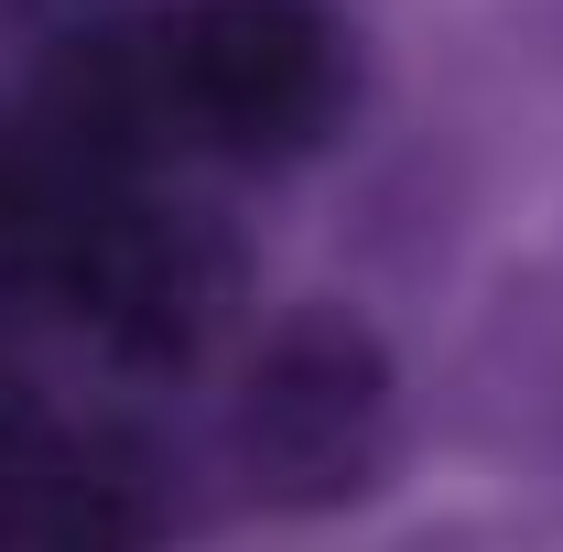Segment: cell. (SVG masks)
Here are the masks:
<instances>
[{
  "instance_id": "3",
  "label": "cell",
  "mask_w": 563,
  "mask_h": 552,
  "mask_svg": "<svg viewBox=\"0 0 563 552\" xmlns=\"http://www.w3.org/2000/svg\"><path fill=\"white\" fill-rule=\"evenodd\" d=\"M379 444H390L379 336L336 303L282 314L239 368V466H250V487L282 498V509H336L379 477Z\"/></svg>"
},
{
  "instance_id": "1",
  "label": "cell",
  "mask_w": 563,
  "mask_h": 552,
  "mask_svg": "<svg viewBox=\"0 0 563 552\" xmlns=\"http://www.w3.org/2000/svg\"><path fill=\"white\" fill-rule=\"evenodd\" d=\"M11 281L44 292L55 314H76L120 368L174 379V368H196V357L228 346L239 303H250V250L228 239L217 207H185V196L120 174V185H87L11 261Z\"/></svg>"
},
{
  "instance_id": "6",
  "label": "cell",
  "mask_w": 563,
  "mask_h": 552,
  "mask_svg": "<svg viewBox=\"0 0 563 552\" xmlns=\"http://www.w3.org/2000/svg\"><path fill=\"white\" fill-rule=\"evenodd\" d=\"M0 163H11V98H0Z\"/></svg>"
},
{
  "instance_id": "4",
  "label": "cell",
  "mask_w": 563,
  "mask_h": 552,
  "mask_svg": "<svg viewBox=\"0 0 563 552\" xmlns=\"http://www.w3.org/2000/svg\"><path fill=\"white\" fill-rule=\"evenodd\" d=\"M174 520L163 455L120 422H22L0 455V552H152Z\"/></svg>"
},
{
  "instance_id": "5",
  "label": "cell",
  "mask_w": 563,
  "mask_h": 552,
  "mask_svg": "<svg viewBox=\"0 0 563 552\" xmlns=\"http://www.w3.org/2000/svg\"><path fill=\"white\" fill-rule=\"evenodd\" d=\"M33 412H44V401H33V379H22V357L0 346V455H11V433H22Z\"/></svg>"
},
{
  "instance_id": "2",
  "label": "cell",
  "mask_w": 563,
  "mask_h": 552,
  "mask_svg": "<svg viewBox=\"0 0 563 552\" xmlns=\"http://www.w3.org/2000/svg\"><path fill=\"white\" fill-rule=\"evenodd\" d=\"M141 55L163 141H207L228 163H303L336 141L357 98V44L336 0H152Z\"/></svg>"
}]
</instances>
